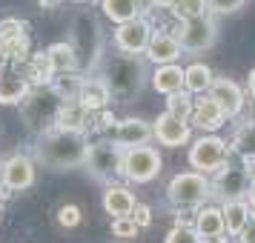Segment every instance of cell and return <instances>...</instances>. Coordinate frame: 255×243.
<instances>
[{"label":"cell","instance_id":"cell-22","mask_svg":"<svg viewBox=\"0 0 255 243\" xmlns=\"http://www.w3.org/2000/svg\"><path fill=\"white\" fill-rule=\"evenodd\" d=\"M43 60H46V69L52 75H66V72H78V58H75V49L72 43H52V46L43 52Z\"/></svg>","mask_w":255,"mask_h":243},{"label":"cell","instance_id":"cell-18","mask_svg":"<svg viewBox=\"0 0 255 243\" xmlns=\"http://www.w3.org/2000/svg\"><path fill=\"white\" fill-rule=\"evenodd\" d=\"M221 215H224V229H227V235L230 238H238L241 229L255 215V209L247 203V197L244 200H224L221 203Z\"/></svg>","mask_w":255,"mask_h":243},{"label":"cell","instance_id":"cell-28","mask_svg":"<svg viewBox=\"0 0 255 243\" xmlns=\"http://www.w3.org/2000/svg\"><path fill=\"white\" fill-rule=\"evenodd\" d=\"M89 117H92L89 109H83L78 100H66L63 109H60L58 126L60 129H78V132H83V123H89Z\"/></svg>","mask_w":255,"mask_h":243},{"label":"cell","instance_id":"cell-12","mask_svg":"<svg viewBox=\"0 0 255 243\" xmlns=\"http://www.w3.org/2000/svg\"><path fill=\"white\" fill-rule=\"evenodd\" d=\"M35 161L29 155H12L0 163V186L6 192H26L35 186Z\"/></svg>","mask_w":255,"mask_h":243},{"label":"cell","instance_id":"cell-2","mask_svg":"<svg viewBox=\"0 0 255 243\" xmlns=\"http://www.w3.org/2000/svg\"><path fill=\"white\" fill-rule=\"evenodd\" d=\"M146 78H149V69H146L143 55L112 58L109 66H106V75H104V81L109 83V92L118 100H132L135 94H140L143 86H146Z\"/></svg>","mask_w":255,"mask_h":243},{"label":"cell","instance_id":"cell-25","mask_svg":"<svg viewBox=\"0 0 255 243\" xmlns=\"http://www.w3.org/2000/svg\"><path fill=\"white\" fill-rule=\"evenodd\" d=\"M212 83H215V75H212V69L207 63H189L184 69V92L207 94Z\"/></svg>","mask_w":255,"mask_h":243},{"label":"cell","instance_id":"cell-6","mask_svg":"<svg viewBox=\"0 0 255 243\" xmlns=\"http://www.w3.org/2000/svg\"><path fill=\"white\" fill-rule=\"evenodd\" d=\"M83 166H86V172L92 174L95 180L109 183L118 174H124V149L115 140H95V143H89Z\"/></svg>","mask_w":255,"mask_h":243},{"label":"cell","instance_id":"cell-11","mask_svg":"<svg viewBox=\"0 0 255 243\" xmlns=\"http://www.w3.org/2000/svg\"><path fill=\"white\" fill-rule=\"evenodd\" d=\"M250 177L253 172L244 166H232L227 163L221 172H215V180H212V197H218L221 203L224 200H244L247 192H250Z\"/></svg>","mask_w":255,"mask_h":243},{"label":"cell","instance_id":"cell-5","mask_svg":"<svg viewBox=\"0 0 255 243\" xmlns=\"http://www.w3.org/2000/svg\"><path fill=\"white\" fill-rule=\"evenodd\" d=\"M63 103L66 100L55 89H35V92H29V97L23 100V117H26V123H29V129L35 135L49 132L58 123Z\"/></svg>","mask_w":255,"mask_h":243},{"label":"cell","instance_id":"cell-42","mask_svg":"<svg viewBox=\"0 0 255 243\" xmlns=\"http://www.w3.org/2000/svg\"><path fill=\"white\" fill-rule=\"evenodd\" d=\"M204 243H230V238H224V235L221 238H204Z\"/></svg>","mask_w":255,"mask_h":243},{"label":"cell","instance_id":"cell-30","mask_svg":"<svg viewBox=\"0 0 255 243\" xmlns=\"http://www.w3.org/2000/svg\"><path fill=\"white\" fill-rule=\"evenodd\" d=\"M192 106H195L192 94H189V92H178V94H169V106H166V112L175 115V117L189 120V117H192Z\"/></svg>","mask_w":255,"mask_h":243},{"label":"cell","instance_id":"cell-46","mask_svg":"<svg viewBox=\"0 0 255 243\" xmlns=\"http://www.w3.org/2000/svg\"><path fill=\"white\" fill-rule=\"evenodd\" d=\"M0 163H3V161H0Z\"/></svg>","mask_w":255,"mask_h":243},{"label":"cell","instance_id":"cell-3","mask_svg":"<svg viewBox=\"0 0 255 243\" xmlns=\"http://www.w3.org/2000/svg\"><path fill=\"white\" fill-rule=\"evenodd\" d=\"M72 49H75V58H78V72H92L101 63L104 55V35H101V26L95 20V14L81 12L72 23Z\"/></svg>","mask_w":255,"mask_h":243},{"label":"cell","instance_id":"cell-38","mask_svg":"<svg viewBox=\"0 0 255 243\" xmlns=\"http://www.w3.org/2000/svg\"><path fill=\"white\" fill-rule=\"evenodd\" d=\"M238 243H255V215L250 218V223L241 229V235H238Z\"/></svg>","mask_w":255,"mask_h":243},{"label":"cell","instance_id":"cell-15","mask_svg":"<svg viewBox=\"0 0 255 243\" xmlns=\"http://www.w3.org/2000/svg\"><path fill=\"white\" fill-rule=\"evenodd\" d=\"M155 138V129H152L149 120H143V117H124V120H118L115 123V140L121 149H135V146H149V140Z\"/></svg>","mask_w":255,"mask_h":243},{"label":"cell","instance_id":"cell-8","mask_svg":"<svg viewBox=\"0 0 255 243\" xmlns=\"http://www.w3.org/2000/svg\"><path fill=\"white\" fill-rule=\"evenodd\" d=\"M215 37H218V26L209 14H195L189 20H181L178 40H181V49L189 52V55H201V52L212 49Z\"/></svg>","mask_w":255,"mask_h":243},{"label":"cell","instance_id":"cell-10","mask_svg":"<svg viewBox=\"0 0 255 243\" xmlns=\"http://www.w3.org/2000/svg\"><path fill=\"white\" fill-rule=\"evenodd\" d=\"M152 23L146 17H135L129 23H121L115 26L112 32V43L121 55H146L149 49V40H152Z\"/></svg>","mask_w":255,"mask_h":243},{"label":"cell","instance_id":"cell-31","mask_svg":"<svg viewBox=\"0 0 255 243\" xmlns=\"http://www.w3.org/2000/svg\"><path fill=\"white\" fill-rule=\"evenodd\" d=\"M163 243H204V238L195 232V226H186V223H175L169 235H166V241Z\"/></svg>","mask_w":255,"mask_h":243},{"label":"cell","instance_id":"cell-16","mask_svg":"<svg viewBox=\"0 0 255 243\" xmlns=\"http://www.w3.org/2000/svg\"><path fill=\"white\" fill-rule=\"evenodd\" d=\"M181 55H184V49H181L178 35H172V32H155L143 58L152 60L155 66H166V63H178Z\"/></svg>","mask_w":255,"mask_h":243},{"label":"cell","instance_id":"cell-35","mask_svg":"<svg viewBox=\"0 0 255 243\" xmlns=\"http://www.w3.org/2000/svg\"><path fill=\"white\" fill-rule=\"evenodd\" d=\"M207 3V9L212 14H232V12H238L247 0H204Z\"/></svg>","mask_w":255,"mask_h":243},{"label":"cell","instance_id":"cell-41","mask_svg":"<svg viewBox=\"0 0 255 243\" xmlns=\"http://www.w3.org/2000/svg\"><path fill=\"white\" fill-rule=\"evenodd\" d=\"M152 3H155V6H163V9H172L178 0H152Z\"/></svg>","mask_w":255,"mask_h":243},{"label":"cell","instance_id":"cell-40","mask_svg":"<svg viewBox=\"0 0 255 243\" xmlns=\"http://www.w3.org/2000/svg\"><path fill=\"white\" fill-rule=\"evenodd\" d=\"M247 89H250V94L255 97V69L250 72V78H247Z\"/></svg>","mask_w":255,"mask_h":243},{"label":"cell","instance_id":"cell-23","mask_svg":"<svg viewBox=\"0 0 255 243\" xmlns=\"http://www.w3.org/2000/svg\"><path fill=\"white\" fill-rule=\"evenodd\" d=\"M101 9L112 23L121 26L135 17H143V0H101Z\"/></svg>","mask_w":255,"mask_h":243},{"label":"cell","instance_id":"cell-34","mask_svg":"<svg viewBox=\"0 0 255 243\" xmlns=\"http://www.w3.org/2000/svg\"><path fill=\"white\" fill-rule=\"evenodd\" d=\"M20 29H23V23L14 20V17L0 20V46H6V43H12V40H20Z\"/></svg>","mask_w":255,"mask_h":243},{"label":"cell","instance_id":"cell-43","mask_svg":"<svg viewBox=\"0 0 255 243\" xmlns=\"http://www.w3.org/2000/svg\"><path fill=\"white\" fill-rule=\"evenodd\" d=\"M3 66H6V49L0 46V69H3Z\"/></svg>","mask_w":255,"mask_h":243},{"label":"cell","instance_id":"cell-29","mask_svg":"<svg viewBox=\"0 0 255 243\" xmlns=\"http://www.w3.org/2000/svg\"><path fill=\"white\" fill-rule=\"evenodd\" d=\"M81 86H83L81 72H66V75H55V86H52V89H55L63 100H78Z\"/></svg>","mask_w":255,"mask_h":243},{"label":"cell","instance_id":"cell-36","mask_svg":"<svg viewBox=\"0 0 255 243\" xmlns=\"http://www.w3.org/2000/svg\"><path fill=\"white\" fill-rule=\"evenodd\" d=\"M58 223H60V226H66V229L78 226V223H81V209L75 206V203L60 206V209H58Z\"/></svg>","mask_w":255,"mask_h":243},{"label":"cell","instance_id":"cell-19","mask_svg":"<svg viewBox=\"0 0 255 243\" xmlns=\"http://www.w3.org/2000/svg\"><path fill=\"white\" fill-rule=\"evenodd\" d=\"M112 92H109V83L104 78H83L81 94H78V103L89 112H101L104 106H109Z\"/></svg>","mask_w":255,"mask_h":243},{"label":"cell","instance_id":"cell-24","mask_svg":"<svg viewBox=\"0 0 255 243\" xmlns=\"http://www.w3.org/2000/svg\"><path fill=\"white\" fill-rule=\"evenodd\" d=\"M192 226H195V232L201 235V238H221V235H227L221 206H201V209H195V220H192Z\"/></svg>","mask_w":255,"mask_h":243},{"label":"cell","instance_id":"cell-39","mask_svg":"<svg viewBox=\"0 0 255 243\" xmlns=\"http://www.w3.org/2000/svg\"><path fill=\"white\" fill-rule=\"evenodd\" d=\"M247 203L255 209V172H253V177H250V192H247Z\"/></svg>","mask_w":255,"mask_h":243},{"label":"cell","instance_id":"cell-1","mask_svg":"<svg viewBox=\"0 0 255 243\" xmlns=\"http://www.w3.org/2000/svg\"><path fill=\"white\" fill-rule=\"evenodd\" d=\"M86 152H89V140L83 132L55 126L37 138L35 158L49 169H75V166H83Z\"/></svg>","mask_w":255,"mask_h":243},{"label":"cell","instance_id":"cell-44","mask_svg":"<svg viewBox=\"0 0 255 243\" xmlns=\"http://www.w3.org/2000/svg\"><path fill=\"white\" fill-rule=\"evenodd\" d=\"M72 3H86V0H72Z\"/></svg>","mask_w":255,"mask_h":243},{"label":"cell","instance_id":"cell-9","mask_svg":"<svg viewBox=\"0 0 255 243\" xmlns=\"http://www.w3.org/2000/svg\"><path fill=\"white\" fill-rule=\"evenodd\" d=\"M163 169V161L155 146H135L124 152V177L132 183H149Z\"/></svg>","mask_w":255,"mask_h":243},{"label":"cell","instance_id":"cell-26","mask_svg":"<svg viewBox=\"0 0 255 243\" xmlns=\"http://www.w3.org/2000/svg\"><path fill=\"white\" fill-rule=\"evenodd\" d=\"M32 92V86L26 78L20 75H0V103L3 106H14V103H23Z\"/></svg>","mask_w":255,"mask_h":243},{"label":"cell","instance_id":"cell-33","mask_svg":"<svg viewBox=\"0 0 255 243\" xmlns=\"http://www.w3.org/2000/svg\"><path fill=\"white\" fill-rule=\"evenodd\" d=\"M138 223H135V218L129 215V218H115L112 220V235L115 238H124V241H129V238H135L138 235Z\"/></svg>","mask_w":255,"mask_h":243},{"label":"cell","instance_id":"cell-17","mask_svg":"<svg viewBox=\"0 0 255 243\" xmlns=\"http://www.w3.org/2000/svg\"><path fill=\"white\" fill-rule=\"evenodd\" d=\"M224 112L218 109V103L209 97V94H204L201 100H195V106H192V117H189V123L192 126H198L201 132H207V135H215V129L224 126Z\"/></svg>","mask_w":255,"mask_h":243},{"label":"cell","instance_id":"cell-4","mask_svg":"<svg viewBox=\"0 0 255 243\" xmlns=\"http://www.w3.org/2000/svg\"><path fill=\"white\" fill-rule=\"evenodd\" d=\"M212 197V180L201 172H178L166 186V200L175 209H201Z\"/></svg>","mask_w":255,"mask_h":243},{"label":"cell","instance_id":"cell-7","mask_svg":"<svg viewBox=\"0 0 255 243\" xmlns=\"http://www.w3.org/2000/svg\"><path fill=\"white\" fill-rule=\"evenodd\" d=\"M189 166L201 174H215L230 163V146L218 135H201L189 143Z\"/></svg>","mask_w":255,"mask_h":243},{"label":"cell","instance_id":"cell-14","mask_svg":"<svg viewBox=\"0 0 255 243\" xmlns=\"http://www.w3.org/2000/svg\"><path fill=\"white\" fill-rule=\"evenodd\" d=\"M155 129V140L166 146V149H178V146H186L189 138H192V123L184 120V117H175L169 112L158 115V120L152 123Z\"/></svg>","mask_w":255,"mask_h":243},{"label":"cell","instance_id":"cell-20","mask_svg":"<svg viewBox=\"0 0 255 243\" xmlns=\"http://www.w3.org/2000/svg\"><path fill=\"white\" fill-rule=\"evenodd\" d=\"M135 206H138V200H135V195L129 192L127 186H106L104 192V209L106 215H112V220L115 218H129L132 212H135Z\"/></svg>","mask_w":255,"mask_h":243},{"label":"cell","instance_id":"cell-21","mask_svg":"<svg viewBox=\"0 0 255 243\" xmlns=\"http://www.w3.org/2000/svg\"><path fill=\"white\" fill-rule=\"evenodd\" d=\"M152 86H155V92L161 94H178L184 92V69L178 66V63H166V66H155V72L149 75Z\"/></svg>","mask_w":255,"mask_h":243},{"label":"cell","instance_id":"cell-13","mask_svg":"<svg viewBox=\"0 0 255 243\" xmlns=\"http://www.w3.org/2000/svg\"><path fill=\"white\" fill-rule=\"evenodd\" d=\"M207 94L218 103V109L224 112L227 120L238 117L244 112V106H247V94H244V89L235 81H230V78H215V83L209 86Z\"/></svg>","mask_w":255,"mask_h":243},{"label":"cell","instance_id":"cell-37","mask_svg":"<svg viewBox=\"0 0 255 243\" xmlns=\"http://www.w3.org/2000/svg\"><path fill=\"white\" fill-rule=\"evenodd\" d=\"M132 218H135V223H138L140 229H143V226H149V223H152V212H149V206L138 203V206H135V212H132Z\"/></svg>","mask_w":255,"mask_h":243},{"label":"cell","instance_id":"cell-45","mask_svg":"<svg viewBox=\"0 0 255 243\" xmlns=\"http://www.w3.org/2000/svg\"><path fill=\"white\" fill-rule=\"evenodd\" d=\"M0 215H3V212H0Z\"/></svg>","mask_w":255,"mask_h":243},{"label":"cell","instance_id":"cell-32","mask_svg":"<svg viewBox=\"0 0 255 243\" xmlns=\"http://www.w3.org/2000/svg\"><path fill=\"white\" fill-rule=\"evenodd\" d=\"M204 0H178L172 6V12L181 17V20H189V17H195V14H204Z\"/></svg>","mask_w":255,"mask_h":243},{"label":"cell","instance_id":"cell-27","mask_svg":"<svg viewBox=\"0 0 255 243\" xmlns=\"http://www.w3.org/2000/svg\"><path fill=\"white\" fill-rule=\"evenodd\" d=\"M232 152H235L247 166L255 163V120L244 123V126L235 132V138H232Z\"/></svg>","mask_w":255,"mask_h":243}]
</instances>
